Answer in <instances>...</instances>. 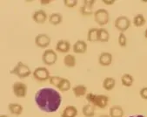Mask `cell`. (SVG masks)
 <instances>
[{"instance_id": "ac0fdd59", "label": "cell", "mask_w": 147, "mask_h": 117, "mask_svg": "<svg viewBox=\"0 0 147 117\" xmlns=\"http://www.w3.org/2000/svg\"><path fill=\"white\" fill-rule=\"evenodd\" d=\"M102 86L106 91H111L116 86V80L113 77H106L103 80Z\"/></svg>"}, {"instance_id": "d4e9b609", "label": "cell", "mask_w": 147, "mask_h": 117, "mask_svg": "<svg viewBox=\"0 0 147 117\" xmlns=\"http://www.w3.org/2000/svg\"><path fill=\"white\" fill-rule=\"evenodd\" d=\"M98 28L97 27H92L91 28L87 33V39L90 42H96L98 41Z\"/></svg>"}, {"instance_id": "5bb4252c", "label": "cell", "mask_w": 147, "mask_h": 117, "mask_svg": "<svg viewBox=\"0 0 147 117\" xmlns=\"http://www.w3.org/2000/svg\"><path fill=\"white\" fill-rule=\"evenodd\" d=\"M72 50L77 54H84L87 51V44L84 40H77L72 46Z\"/></svg>"}, {"instance_id": "2e32d148", "label": "cell", "mask_w": 147, "mask_h": 117, "mask_svg": "<svg viewBox=\"0 0 147 117\" xmlns=\"http://www.w3.org/2000/svg\"><path fill=\"white\" fill-rule=\"evenodd\" d=\"M124 114H125L124 109L119 105H114L111 107L109 109L110 117H123Z\"/></svg>"}, {"instance_id": "cb8c5ba5", "label": "cell", "mask_w": 147, "mask_h": 117, "mask_svg": "<svg viewBox=\"0 0 147 117\" xmlns=\"http://www.w3.org/2000/svg\"><path fill=\"white\" fill-rule=\"evenodd\" d=\"M121 83L124 86L130 87L134 83V78L131 74L129 73H124L121 76Z\"/></svg>"}, {"instance_id": "d6a6232c", "label": "cell", "mask_w": 147, "mask_h": 117, "mask_svg": "<svg viewBox=\"0 0 147 117\" xmlns=\"http://www.w3.org/2000/svg\"><path fill=\"white\" fill-rule=\"evenodd\" d=\"M52 1L51 0H40L39 3L42 5H49L50 3H51Z\"/></svg>"}, {"instance_id": "4316f807", "label": "cell", "mask_w": 147, "mask_h": 117, "mask_svg": "<svg viewBox=\"0 0 147 117\" xmlns=\"http://www.w3.org/2000/svg\"><path fill=\"white\" fill-rule=\"evenodd\" d=\"M76 57L73 54H67L64 57V64L67 67H74L76 66Z\"/></svg>"}, {"instance_id": "603a6c76", "label": "cell", "mask_w": 147, "mask_h": 117, "mask_svg": "<svg viewBox=\"0 0 147 117\" xmlns=\"http://www.w3.org/2000/svg\"><path fill=\"white\" fill-rule=\"evenodd\" d=\"M57 88L61 91V92H66V91H69L71 88V81L66 79V78H63L62 80L60 81L59 85L57 87Z\"/></svg>"}, {"instance_id": "8d00e7d4", "label": "cell", "mask_w": 147, "mask_h": 117, "mask_svg": "<svg viewBox=\"0 0 147 117\" xmlns=\"http://www.w3.org/2000/svg\"><path fill=\"white\" fill-rule=\"evenodd\" d=\"M0 117H9L7 114H1V115H0Z\"/></svg>"}, {"instance_id": "8fae6325", "label": "cell", "mask_w": 147, "mask_h": 117, "mask_svg": "<svg viewBox=\"0 0 147 117\" xmlns=\"http://www.w3.org/2000/svg\"><path fill=\"white\" fill-rule=\"evenodd\" d=\"M49 18V16L44 10H37L32 14V19L38 24H43Z\"/></svg>"}, {"instance_id": "8992f818", "label": "cell", "mask_w": 147, "mask_h": 117, "mask_svg": "<svg viewBox=\"0 0 147 117\" xmlns=\"http://www.w3.org/2000/svg\"><path fill=\"white\" fill-rule=\"evenodd\" d=\"M43 63L46 66H52L57 61V54L53 49H46L42 54Z\"/></svg>"}, {"instance_id": "30bf717a", "label": "cell", "mask_w": 147, "mask_h": 117, "mask_svg": "<svg viewBox=\"0 0 147 117\" xmlns=\"http://www.w3.org/2000/svg\"><path fill=\"white\" fill-rule=\"evenodd\" d=\"M51 38L45 33H39L35 38V45L39 48H47L51 45Z\"/></svg>"}, {"instance_id": "83f0119b", "label": "cell", "mask_w": 147, "mask_h": 117, "mask_svg": "<svg viewBox=\"0 0 147 117\" xmlns=\"http://www.w3.org/2000/svg\"><path fill=\"white\" fill-rule=\"evenodd\" d=\"M62 79H63L62 77H60V76H57V75L51 76V78L49 79V82H50V84H51V86L57 87L58 85H59V83H60V81L62 80Z\"/></svg>"}, {"instance_id": "7a4b0ae2", "label": "cell", "mask_w": 147, "mask_h": 117, "mask_svg": "<svg viewBox=\"0 0 147 117\" xmlns=\"http://www.w3.org/2000/svg\"><path fill=\"white\" fill-rule=\"evenodd\" d=\"M86 101L94 107L99 108H105L109 103V97L105 95H95L93 93H88L85 95Z\"/></svg>"}, {"instance_id": "d590c367", "label": "cell", "mask_w": 147, "mask_h": 117, "mask_svg": "<svg viewBox=\"0 0 147 117\" xmlns=\"http://www.w3.org/2000/svg\"><path fill=\"white\" fill-rule=\"evenodd\" d=\"M144 38L147 39V28L145 29V31H144Z\"/></svg>"}, {"instance_id": "d6986e66", "label": "cell", "mask_w": 147, "mask_h": 117, "mask_svg": "<svg viewBox=\"0 0 147 117\" xmlns=\"http://www.w3.org/2000/svg\"><path fill=\"white\" fill-rule=\"evenodd\" d=\"M8 109H9L10 113H11L12 114L17 115V116L22 114V113L24 111L23 106L19 103H9Z\"/></svg>"}, {"instance_id": "ffe728a7", "label": "cell", "mask_w": 147, "mask_h": 117, "mask_svg": "<svg viewBox=\"0 0 147 117\" xmlns=\"http://www.w3.org/2000/svg\"><path fill=\"white\" fill-rule=\"evenodd\" d=\"M82 113L85 117H94L95 115V107L92 104H85L82 108Z\"/></svg>"}, {"instance_id": "836d02e7", "label": "cell", "mask_w": 147, "mask_h": 117, "mask_svg": "<svg viewBox=\"0 0 147 117\" xmlns=\"http://www.w3.org/2000/svg\"><path fill=\"white\" fill-rule=\"evenodd\" d=\"M129 117H145V116H144L143 114H133V115H131Z\"/></svg>"}, {"instance_id": "277c9868", "label": "cell", "mask_w": 147, "mask_h": 117, "mask_svg": "<svg viewBox=\"0 0 147 117\" xmlns=\"http://www.w3.org/2000/svg\"><path fill=\"white\" fill-rule=\"evenodd\" d=\"M93 15H94L95 22L100 26H104L107 24L110 21V14L106 9H104V8L98 9L95 11Z\"/></svg>"}, {"instance_id": "52a82bcc", "label": "cell", "mask_w": 147, "mask_h": 117, "mask_svg": "<svg viewBox=\"0 0 147 117\" xmlns=\"http://www.w3.org/2000/svg\"><path fill=\"white\" fill-rule=\"evenodd\" d=\"M12 91L16 97L24 98L27 95L28 87L25 83L22 81H16L12 86Z\"/></svg>"}, {"instance_id": "7c38bea8", "label": "cell", "mask_w": 147, "mask_h": 117, "mask_svg": "<svg viewBox=\"0 0 147 117\" xmlns=\"http://www.w3.org/2000/svg\"><path fill=\"white\" fill-rule=\"evenodd\" d=\"M112 54L108 52H102L98 56V63L102 67H109L112 63Z\"/></svg>"}, {"instance_id": "1f68e13d", "label": "cell", "mask_w": 147, "mask_h": 117, "mask_svg": "<svg viewBox=\"0 0 147 117\" xmlns=\"http://www.w3.org/2000/svg\"><path fill=\"white\" fill-rule=\"evenodd\" d=\"M102 2L105 5H114V3H116L115 0H102Z\"/></svg>"}, {"instance_id": "7402d4cb", "label": "cell", "mask_w": 147, "mask_h": 117, "mask_svg": "<svg viewBox=\"0 0 147 117\" xmlns=\"http://www.w3.org/2000/svg\"><path fill=\"white\" fill-rule=\"evenodd\" d=\"M98 41L99 42H108L110 39V33L105 28H98Z\"/></svg>"}, {"instance_id": "484cf974", "label": "cell", "mask_w": 147, "mask_h": 117, "mask_svg": "<svg viewBox=\"0 0 147 117\" xmlns=\"http://www.w3.org/2000/svg\"><path fill=\"white\" fill-rule=\"evenodd\" d=\"M145 23H146V19L144 16L141 13L134 16L133 20H132V24L135 27H142L145 24Z\"/></svg>"}, {"instance_id": "4fadbf2b", "label": "cell", "mask_w": 147, "mask_h": 117, "mask_svg": "<svg viewBox=\"0 0 147 117\" xmlns=\"http://www.w3.org/2000/svg\"><path fill=\"white\" fill-rule=\"evenodd\" d=\"M71 49V43L66 39H60L56 44V51L62 53H66Z\"/></svg>"}, {"instance_id": "3957f363", "label": "cell", "mask_w": 147, "mask_h": 117, "mask_svg": "<svg viewBox=\"0 0 147 117\" xmlns=\"http://www.w3.org/2000/svg\"><path fill=\"white\" fill-rule=\"evenodd\" d=\"M33 72H32V70L30 69L26 64L23 63L22 61H18L17 63V65L10 71L11 74L16 75L20 79H24L27 78L30 75H32Z\"/></svg>"}, {"instance_id": "6da1fadb", "label": "cell", "mask_w": 147, "mask_h": 117, "mask_svg": "<svg viewBox=\"0 0 147 117\" xmlns=\"http://www.w3.org/2000/svg\"><path fill=\"white\" fill-rule=\"evenodd\" d=\"M34 101L41 111L55 113L61 106L62 96L59 92L51 87H42L36 92Z\"/></svg>"}, {"instance_id": "f546056e", "label": "cell", "mask_w": 147, "mask_h": 117, "mask_svg": "<svg viewBox=\"0 0 147 117\" xmlns=\"http://www.w3.org/2000/svg\"><path fill=\"white\" fill-rule=\"evenodd\" d=\"M78 0H64V5L65 6L68 8H74L78 5Z\"/></svg>"}, {"instance_id": "5b68a950", "label": "cell", "mask_w": 147, "mask_h": 117, "mask_svg": "<svg viewBox=\"0 0 147 117\" xmlns=\"http://www.w3.org/2000/svg\"><path fill=\"white\" fill-rule=\"evenodd\" d=\"M131 22L130 18L126 16H119L115 19L114 25L116 29L119 31V33H124L127 31L128 29L131 27Z\"/></svg>"}, {"instance_id": "e0dca14e", "label": "cell", "mask_w": 147, "mask_h": 117, "mask_svg": "<svg viewBox=\"0 0 147 117\" xmlns=\"http://www.w3.org/2000/svg\"><path fill=\"white\" fill-rule=\"evenodd\" d=\"M72 92L75 97L79 98L87 95V87L84 85H77L72 87Z\"/></svg>"}, {"instance_id": "9a60e30c", "label": "cell", "mask_w": 147, "mask_h": 117, "mask_svg": "<svg viewBox=\"0 0 147 117\" xmlns=\"http://www.w3.org/2000/svg\"><path fill=\"white\" fill-rule=\"evenodd\" d=\"M78 114V108L73 105H69L64 108L61 113V117H77Z\"/></svg>"}, {"instance_id": "9c48e42d", "label": "cell", "mask_w": 147, "mask_h": 117, "mask_svg": "<svg viewBox=\"0 0 147 117\" xmlns=\"http://www.w3.org/2000/svg\"><path fill=\"white\" fill-rule=\"evenodd\" d=\"M95 3H96L95 0H84L83 5L80 8V13L84 17H90L92 14H94L93 6Z\"/></svg>"}, {"instance_id": "e575fe53", "label": "cell", "mask_w": 147, "mask_h": 117, "mask_svg": "<svg viewBox=\"0 0 147 117\" xmlns=\"http://www.w3.org/2000/svg\"><path fill=\"white\" fill-rule=\"evenodd\" d=\"M98 117H110V115H108V114H101Z\"/></svg>"}, {"instance_id": "44dd1931", "label": "cell", "mask_w": 147, "mask_h": 117, "mask_svg": "<svg viewBox=\"0 0 147 117\" xmlns=\"http://www.w3.org/2000/svg\"><path fill=\"white\" fill-rule=\"evenodd\" d=\"M48 20H49L51 24H52V25H58V24H60L62 23V21H63V16L60 13L54 12V13H51L49 16Z\"/></svg>"}, {"instance_id": "f1b7e54d", "label": "cell", "mask_w": 147, "mask_h": 117, "mask_svg": "<svg viewBox=\"0 0 147 117\" xmlns=\"http://www.w3.org/2000/svg\"><path fill=\"white\" fill-rule=\"evenodd\" d=\"M117 42H119V45L121 47H126V46H127V38H126V36H125V34L124 33H119V39H117Z\"/></svg>"}, {"instance_id": "4dcf8cb0", "label": "cell", "mask_w": 147, "mask_h": 117, "mask_svg": "<svg viewBox=\"0 0 147 117\" xmlns=\"http://www.w3.org/2000/svg\"><path fill=\"white\" fill-rule=\"evenodd\" d=\"M139 95L143 100H147V86H144L139 91Z\"/></svg>"}, {"instance_id": "ba28073f", "label": "cell", "mask_w": 147, "mask_h": 117, "mask_svg": "<svg viewBox=\"0 0 147 117\" xmlns=\"http://www.w3.org/2000/svg\"><path fill=\"white\" fill-rule=\"evenodd\" d=\"M32 75L35 80H37L38 81H41V82L49 80V79L51 78L50 71L45 67H39L35 68V70L32 73Z\"/></svg>"}]
</instances>
